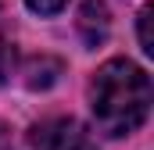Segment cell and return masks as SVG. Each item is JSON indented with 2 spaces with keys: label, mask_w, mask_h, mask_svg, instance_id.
I'll return each instance as SVG.
<instances>
[{
  "label": "cell",
  "mask_w": 154,
  "mask_h": 150,
  "mask_svg": "<svg viewBox=\"0 0 154 150\" xmlns=\"http://www.w3.org/2000/svg\"><path fill=\"white\" fill-rule=\"evenodd\" d=\"M25 4H29L36 14H57V11H61L68 0H25Z\"/></svg>",
  "instance_id": "cell-5"
},
{
  "label": "cell",
  "mask_w": 154,
  "mask_h": 150,
  "mask_svg": "<svg viewBox=\"0 0 154 150\" xmlns=\"http://www.w3.org/2000/svg\"><path fill=\"white\" fill-rule=\"evenodd\" d=\"M0 150H7V129H4V122H0Z\"/></svg>",
  "instance_id": "cell-6"
},
{
  "label": "cell",
  "mask_w": 154,
  "mask_h": 150,
  "mask_svg": "<svg viewBox=\"0 0 154 150\" xmlns=\"http://www.w3.org/2000/svg\"><path fill=\"white\" fill-rule=\"evenodd\" d=\"M90 100H93L97 125L108 136L136 132L147 122V111H151V79H147L143 68H136L125 57L108 61L93 75Z\"/></svg>",
  "instance_id": "cell-1"
},
{
  "label": "cell",
  "mask_w": 154,
  "mask_h": 150,
  "mask_svg": "<svg viewBox=\"0 0 154 150\" xmlns=\"http://www.w3.org/2000/svg\"><path fill=\"white\" fill-rule=\"evenodd\" d=\"M32 150H97V140L75 118H47L29 132Z\"/></svg>",
  "instance_id": "cell-2"
},
{
  "label": "cell",
  "mask_w": 154,
  "mask_h": 150,
  "mask_svg": "<svg viewBox=\"0 0 154 150\" xmlns=\"http://www.w3.org/2000/svg\"><path fill=\"white\" fill-rule=\"evenodd\" d=\"M151 18H154V7H143V11H140V46H143V54H154V36H151Z\"/></svg>",
  "instance_id": "cell-4"
},
{
  "label": "cell",
  "mask_w": 154,
  "mask_h": 150,
  "mask_svg": "<svg viewBox=\"0 0 154 150\" xmlns=\"http://www.w3.org/2000/svg\"><path fill=\"white\" fill-rule=\"evenodd\" d=\"M108 29H111V22H108L104 0H86L82 11H79V32H82V39H86L90 46H97V43H104Z\"/></svg>",
  "instance_id": "cell-3"
}]
</instances>
